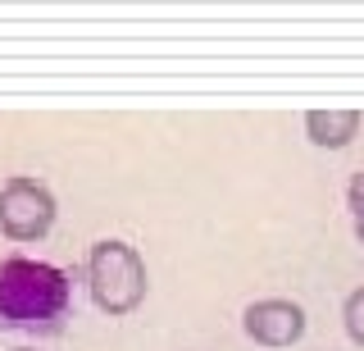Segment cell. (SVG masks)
<instances>
[{"instance_id":"7a4b0ae2","label":"cell","mask_w":364,"mask_h":351,"mask_svg":"<svg viewBox=\"0 0 364 351\" xmlns=\"http://www.w3.org/2000/svg\"><path fill=\"white\" fill-rule=\"evenodd\" d=\"M87 283L105 315H128L146 297V265L136 256V246L119 242V237H105L87 256Z\"/></svg>"},{"instance_id":"8992f818","label":"cell","mask_w":364,"mask_h":351,"mask_svg":"<svg viewBox=\"0 0 364 351\" xmlns=\"http://www.w3.org/2000/svg\"><path fill=\"white\" fill-rule=\"evenodd\" d=\"M341 320H346L350 342H360V347H364V288H355V292L346 297V305H341Z\"/></svg>"},{"instance_id":"5b68a950","label":"cell","mask_w":364,"mask_h":351,"mask_svg":"<svg viewBox=\"0 0 364 351\" xmlns=\"http://www.w3.org/2000/svg\"><path fill=\"white\" fill-rule=\"evenodd\" d=\"M360 123H364L360 110H310V115H305V132H310L314 146L341 151V146L360 132Z\"/></svg>"},{"instance_id":"277c9868","label":"cell","mask_w":364,"mask_h":351,"mask_svg":"<svg viewBox=\"0 0 364 351\" xmlns=\"http://www.w3.org/2000/svg\"><path fill=\"white\" fill-rule=\"evenodd\" d=\"M242 320H246V333L264 347H291L305 337V310L296 301H282V297L250 301Z\"/></svg>"},{"instance_id":"ba28073f","label":"cell","mask_w":364,"mask_h":351,"mask_svg":"<svg viewBox=\"0 0 364 351\" xmlns=\"http://www.w3.org/2000/svg\"><path fill=\"white\" fill-rule=\"evenodd\" d=\"M14 351H32V347H14Z\"/></svg>"},{"instance_id":"52a82bcc","label":"cell","mask_w":364,"mask_h":351,"mask_svg":"<svg viewBox=\"0 0 364 351\" xmlns=\"http://www.w3.org/2000/svg\"><path fill=\"white\" fill-rule=\"evenodd\" d=\"M346 206H350L355 233H360V242H364V174H355V178H350V187H346Z\"/></svg>"},{"instance_id":"6da1fadb","label":"cell","mask_w":364,"mask_h":351,"mask_svg":"<svg viewBox=\"0 0 364 351\" xmlns=\"http://www.w3.org/2000/svg\"><path fill=\"white\" fill-rule=\"evenodd\" d=\"M68 305V278L46 260L14 256L0 265V324L37 328L60 320Z\"/></svg>"},{"instance_id":"3957f363","label":"cell","mask_w":364,"mask_h":351,"mask_svg":"<svg viewBox=\"0 0 364 351\" xmlns=\"http://www.w3.org/2000/svg\"><path fill=\"white\" fill-rule=\"evenodd\" d=\"M55 224V197L37 178H9L0 187V229L14 242H37Z\"/></svg>"}]
</instances>
